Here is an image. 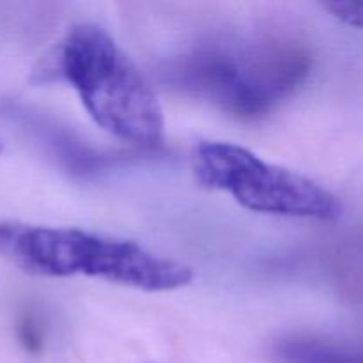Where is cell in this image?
Listing matches in <instances>:
<instances>
[{"label": "cell", "mask_w": 363, "mask_h": 363, "mask_svg": "<svg viewBox=\"0 0 363 363\" xmlns=\"http://www.w3.org/2000/svg\"><path fill=\"white\" fill-rule=\"evenodd\" d=\"M311 55L273 35L218 38L174 57L162 69L176 91L208 101L243 121L272 113L296 92L311 71Z\"/></svg>", "instance_id": "cell-1"}, {"label": "cell", "mask_w": 363, "mask_h": 363, "mask_svg": "<svg viewBox=\"0 0 363 363\" xmlns=\"http://www.w3.org/2000/svg\"><path fill=\"white\" fill-rule=\"evenodd\" d=\"M0 255L27 275H84L145 293L183 289L195 279L191 266L155 254L135 241L16 220H0Z\"/></svg>", "instance_id": "cell-3"}, {"label": "cell", "mask_w": 363, "mask_h": 363, "mask_svg": "<svg viewBox=\"0 0 363 363\" xmlns=\"http://www.w3.org/2000/svg\"><path fill=\"white\" fill-rule=\"evenodd\" d=\"M35 82H64L91 119L112 137L152 149L165 137L163 108L137 64L96 23H77L34 71Z\"/></svg>", "instance_id": "cell-2"}, {"label": "cell", "mask_w": 363, "mask_h": 363, "mask_svg": "<svg viewBox=\"0 0 363 363\" xmlns=\"http://www.w3.org/2000/svg\"><path fill=\"white\" fill-rule=\"evenodd\" d=\"M145 363H160V362H145Z\"/></svg>", "instance_id": "cell-8"}, {"label": "cell", "mask_w": 363, "mask_h": 363, "mask_svg": "<svg viewBox=\"0 0 363 363\" xmlns=\"http://www.w3.org/2000/svg\"><path fill=\"white\" fill-rule=\"evenodd\" d=\"M194 174L201 186L225 191L248 211L319 222L342 215L339 199L314 179L230 142H201L194 151Z\"/></svg>", "instance_id": "cell-4"}, {"label": "cell", "mask_w": 363, "mask_h": 363, "mask_svg": "<svg viewBox=\"0 0 363 363\" xmlns=\"http://www.w3.org/2000/svg\"><path fill=\"white\" fill-rule=\"evenodd\" d=\"M279 363H363V354L311 337H289L273 347Z\"/></svg>", "instance_id": "cell-5"}, {"label": "cell", "mask_w": 363, "mask_h": 363, "mask_svg": "<svg viewBox=\"0 0 363 363\" xmlns=\"http://www.w3.org/2000/svg\"><path fill=\"white\" fill-rule=\"evenodd\" d=\"M2 149H4V145H2V140H0V155H2Z\"/></svg>", "instance_id": "cell-7"}, {"label": "cell", "mask_w": 363, "mask_h": 363, "mask_svg": "<svg viewBox=\"0 0 363 363\" xmlns=\"http://www.w3.org/2000/svg\"><path fill=\"white\" fill-rule=\"evenodd\" d=\"M325 7L342 23L363 28V2H330Z\"/></svg>", "instance_id": "cell-6"}]
</instances>
